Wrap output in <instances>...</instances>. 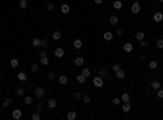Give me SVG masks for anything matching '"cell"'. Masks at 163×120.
Masks as SVG:
<instances>
[{"label": "cell", "instance_id": "6da1fadb", "mask_svg": "<svg viewBox=\"0 0 163 120\" xmlns=\"http://www.w3.org/2000/svg\"><path fill=\"white\" fill-rule=\"evenodd\" d=\"M44 94H46V91H44L43 86H36V88H34V98H36V99H43Z\"/></svg>", "mask_w": 163, "mask_h": 120}, {"label": "cell", "instance_id": "7a4b0ae2", "mask_svg": "<svg viewBox=\"0 0 163 120\" xmlns=\"http://www.w3.org/2000/svg\"><path fill=\"white\" fill-rule=\"evenodd\" d=\"M131 13H134V15H139L140 13V3L137 2V0H134L131 5Z\"/></svg>", "mask_w": 163, "mask_h": 120}, {"label": "cell", "instance_id": "3957f363", "mask_svg": "<svg viewBox=\"0 0 163 120\" xmlns=\"http://www.w3.org/2000/svg\"><path fill=\"white\" fill-rule=\"evenodd\" d=\"M93 85H95L96 88H103V85H105L103 78H101L100 75H98V76H95V78H93Z\"/></svg>", "mask_w": 163, "mask_h": 120}, {"label": "cell", "instance_id": "277c9868", "mask_svg": "<svg viewBox=\"0 0 163 120\" xmlns=\"http://www.w3.org/2000/svg\"><path fill=\"white\" fill-rule=\"evenodd\" d=\"M31 46H33V47H36V49H41V47H43V39L34 38V39L31 41Z\"/></svg>", "mask_w": 163, "mask_h": 120}, {"label": "cell", "instance_id": "5b68a950", "mask_svg": "<svg viewBox=\"0 0 163 120\" xmlns=\"http://www.w3.org/2000/svg\"><path fill=\"white\" fill-rule=\"evenodd\" d=\"M54 55H56L57 58H62L65 55V50L62 49V47H56V49H54Z\"/></svg>", "mask_w": 163, "mask_h": 120}, {"label": "cell", "instance_id": "8992f818", "mask_svg": "<svg viewBox=\"0 0 163 120\" xmlns=\"http://www.w3.org/2000/svg\"><path fill=\"white\" fill-rule=\"evenodd\" d=\"M51 38H52V41H56V42H57V41L62 39V33H60L59 29H56V31H52V36H51Z\"/></svg>", "mask_w": 163, "mask_h": 120}, {"label": "cell", "instance_id": "52a82bcc", "mask_svg": "<svg viewBox=\"0 0 163 120\" xmlns=\"http://www.w3.org/2000/svg\"><path fill=\"white\" fill-rule=\"evenodd\" d=\"M11 117H13L15 120H20V118L23 117V112H21V109H15L13 112H11Z\"/></svg>", "mask_w": 163, "mask_h": 120}, {"label": "cell", "instance_id": "ba28073f", "mask_svg": "<svg viewBox=\"0 0 163 120\" xmlns=\"http://www.w3.org/2000/svg\"><path fill=\"white\" fill-rule=\"evenodd\" d=\"M47 107H49V109H56V107H57L56 98H49V99H47Z\"/></svg>", "mask_w": 163, "mask_h": 120}, {"label": "cell", "instance_id": "9c48e42d", "mask_svg": "<svg viewBox=\"0 0 163 120\" xmlns=\"http://www.w3.org/2000/svg\"><path fill=\"white\" fill-rule=\"evenodd\" d=\"M16 78H18V81H26L28 80V75H26V71H18Z\"/></svg>", "mask_w": 163, "mask_h": 120}, {"label": "cell", "instance_id": "30bf717a", "mask_svg": "<svg viewBox=\"0 0 163 120\" xmlns=\"http://www.w3.org/2000/svg\"><path fill=\"white\" fill-rule=\"evenodd\" d=\"M121 109H122L124 114H127V112H131L132 106H131V102H122V104H121Z\"/></svg>", "mask_w": 163, "mask_h": 120}, {"label": "cell", "instance_id": "8fae6325", "mask_svg": "<svg viewBox=\"0 0 163 120\" xmlns=\"http://www.w3.org/2000/svg\"><path fill=\"white\" fill-rule=\"evenodd\" d=\"M60 11H62L64 15H69L70 13V5L69 3H62L60 5Z\"/></svg>", "mask_w": 163, "mask_h": 120}, {"label": "cell", "instance_id": "7c38bea8", "mask_svg": "<svg viewBox=\"0 0 163 120\" xmlns=\"http://www.w3.org/2000/svg\"><path fill=\"white\" fill-rule=\"evenodd\" d=\"M153 21H155V23H161V21H163V13H161V11H157V13H153Z\"/></svg>", "mask_w": 163, "mask_h": 120}, {"label": "cell", "instance_id": "4fadbf2b", "mask_svg": "<svg viewBox=\"0 0 163 120\" xmlns=\"http://www.w3.org/2000/svg\"><path fill=\"white\" fill-rule=\"evenodd\" d=\"M57 81H59V85H67V83H69V76L67 75H60L57 78Z\"/></svg>", "mask_w": 163, "mask_h": 120}, {"label": "cell", "instance_id": "5bb4252c", "mask_svg": "<svg viewBox=\"0 0 163 120\" xmlns=\"http://www.w3.org/2000/svg\"><path fill=\"white\" fill-rule=\"evenodd\" d=\"M23 102H25V106H31L34 102L33 96H25V98H23Z\"/></svg>", "mask_w": 163, "mask_h": 120}, {"label": "cell", "instance_id": "9a60e30c", "mask_svg": "<svg viewBox=\"0 0 163 120\" xmlns=\"http://www.w3.org/2000/svg\"><path fill=\"white\" fill-rule=\"evenodd\" d=\"M103 39H105V41H108V42H109V41H113V39H114V34H113L111 31H106V33L103 34Z\"/></svg>", "mask_w": 163, "mask_h": 120}, {"label": "cell", "instance_id": "2e32d148", "mask_svg": "<svg viewBox=\"0 0 163 120\" xmlns=\"http://www.w3.org/2000/svg\"><path fill=\"white\" fill-rule=\"evenodd\" d=\"M121 102H131V94L122 93L121 94Z\"/></svg>", "mask_w": 163, "mask_h": 120}, {"label": "cell", "instance_id": "e0dca14e", "mask_svg": "<svg viewBox=\"0 0 163 120\" xmlns=\"http://www.w3.org/2000/svg\"><path fill=\"white\" fill-rule=\"evenodd\" d=\"M18 65H20V60H18L16 57H13V58H10V67L11 68H16Z\"/></svg>", "mask_w": 163, "mask_h": 120}, {"label": "cell", "instance_id": "ac0fdd59", "mask_svg": "<svg viewBox=\"0 0 163 120\" xmlns=\"http://www.w3.org/2000/svg\"><path fill=\"white\" fill-rule=\"evenodd\" d=\"M74 63L77 65V67H82L83 63H85V58L83 57H75V60H74Z\"/></svg>", "mask_w": 163, "mask_h": 120}, {"label": "cell", "instance_id": "d6986e66", "mask_svg": "<svg viewBox=\"0 0 163 120\" xmlns=\"http://www.w3.org/2000/svg\"><path fill=\"white\" fill-rule=\"evenodd\" d=\"M114 73H116V78H118V80H124V76H126V73H124L122 68H119L118 71H114Z\"/></svg>", "mask_w": 163, "mask_h": 120}, {"label": "cell", "instance_id": "ffe728a7", "mask_svg": "<svg viewBox=\"0 0 163 120\" xmlns=\"http://www.w3.org/2000/svg\"><path fill=\"white\" fill-rule=\"evenodd\" d=\"M118 23H119V18H118L116 15H113V16H109V25H111V26H116V25H118Z\"/></svg>", "mask_w": 163, "mask_h": 120}, {"label": "cell", "instance_id": "44dd1931", "mask_svg": "<svg viewBox=\"0 0 163 120\" xmlns=\"http://www.w3.org/2000/svg\"><path fill=\"white\" fill-rule=\"evenodd\" d=\"M122 49H124V52H127V54H129V52H132V49H134V46H132L131 42H126V44L122 46Z\"/></svg>", "mask_w": 163, "mask_h": 120}, {"label": "cell", "instance_id": "7402d4cb", "mask_svg": "<svg viewBox=\"0 0 163 120\" xmlns=\"http://www.w3.org/2000/svg\"><path fill=\"white\" fill-rule=\"evenodd\" d=\"M28 5H29V2H28V0H20L18 7H20L21 10H26V8H28Z\"/></svg>", "mask_w": 163, "mask_h": 120}, {"label": "cell", "instance_id": "603a6c76", "mask_svg": "<svg viewBox=\"0 0 163 120\" xmlns=\"http://www.w3.org/2000/svg\"><path fill=\"white\" fill-rule=\"evenodd\" d=\"M135 39L139 41V42H140V41H144V39H145V33H144V31H139V33H135Z\"/></svg>", "mask_w": 163, "mask_h": 120}, {"label": "cell", "instance_id": "cb8c5ba5", "mask_svg": "<svg viewBox=\"0 0 163 120\" xmlns=\"http://www.w3.org/2000/svg\"><path fill=\"white\" fill-rule=\"evenodd\" d=\"M39 63L43 65V67H47V65H49V58H47V55L46 57H39Z\"/></svg>", "mask_w": 163, "mask_h": 120}, {"label": "cell", "instance_id": "d4e9b609", "mask_svg": "<svg viewBox=\"0 0 163 120\" xmlns=\"http://www.w3.org/2000/svg\"><path fill=\"white\" fill-rule=\"evenodd\" d=\"M72 44H74V47H75V49L78 50V49H82V39H74V42H72Z\"/></svg>", "mask_w": 163, "mask_h": 120}, {"label": "cell", "instance_id": "484cf974", "mask_svg": "<svg viewBox=\"0 0 163 120\" xmlns=\"http://www.w3.org/2000/svg\"><path fill=\"white\" fill-rule=\"evenodd\" d=\"M113 8H114V10H121V8H122V2H121V0H114Z\"/></svg>", "mask_w": 163, "mask_h": 120}, {"label": "cell", "instance_id": "4316f807", "mask_svg": "<svg viewBox=\"0 0 163 120\" xmlns=\"http://www.w3.org/2000/svg\"><path fill=\"white\" fill-rule=\"evenodd\" d=\"M150 86H152V88L155 89V91H157V89H160V88H161V85H160V81H157V80H155V81H152V83H150Z\"/></svg>", "mask_w": 163, "mask_h": 120}, {"label": "cell", "instance_id": "83f0119b", "mask_svg": "<svg viewBox=\"0 0 163 120\" xmlns=\"http://www.w3.org/2000/svg\"><path fill=\"white\" fill-rule=\"evenodd\" d=\"M77 81H78V83H80V85H83V83H85V81H87V76L80 73V75H78V76H77Z\"/></svg>", "mask_w": 163, "mask_h": 120}, {"label": "cell", "instance_id": "f1b7e54d", "mask_svg": "<svg viewBox=\"0 0 163 120\" xmlns=\"http://www.w3.org/2000/svg\"><path fill=\"white\" fill-rule=\"evenodd\" d=\"M67 118H69V120H75V118H77V112H75V110H70V112L67 114Z\"/></svg>", "mask_w": 163, "mask_h": 120}, {"label": "cell", "instance_id": "f546056e", "mask_svg": "<svg viewBox=\"0 0 163 120\" xmlns=\"http://www.w3.org/2000/svg\"><path fill=\"white\" fill-rule=\"evenodd\" d=\"M157 67H158V62H157V60H152V62H148V68H150V70H155Z\"/></svg>", "mask_w": 163, "mask_h": 120}, {"label": "cell", "instance_id": "4dcf8cb0", "mask_svg": "<svg viewBox=\"0 0 163 120\" xmlns=\"http://www.w3.org/2000/svg\"><path fill=\"white\" fill-rule=\"evenodd\" d=\"M16 96L18 98H25V88H18L16 89Z\"/></svg>", "mask_w": 163, "mask_h": 120}, {"label": "cell", "instance_id": "1f68e13d", "mask_svg": "<svg viewBox=\"0 0 163 120\" xmlns=\"http://www.w3.org/2000/svg\"><path fill=\"white\" fill-rule=\"evenodd\" d=\"M10 104H11V99H10V98H5V99H3V102H2L3 109H7V107H8Z\"/></svg>", "mask_w": 163, "mask_h": 120}, {"label": "cell", "instance_id": "d6a6232c", "mask_svg": "<svg viewBox=\"0 0 163 120\" xmlns=\"http://www.w3.org/2000/svg\"><path fill=\"white\" fill-rule=\"evenodd\" d=\"M39 71V63H33L31 65V73H38Z\"/></svg>", "mask_w": 163, "mask_h": 120}, {"label": "cell", "instance_id": "836d02e7", "mask_svg": "<svg viewBox=\"0 0 163 120\" xmlns=\"http://www.w3.org/2000/svg\"><path fill=\"white\" fill-rule=\"evenodd\" d=\"M98 75H100L101 78H106V76H108V70H106V68H101V70H100V73H98Z\"/></svg>", "mask_w": 163, "mask_h": 120}, {"label": "cell", "instance_id": "e575fe53", "mask_svg": "<svg viewBox=\"0 0 163 120\" xmlns=\"http://www.w3.org/2000/svg\"><path fill=\"white\" fill-rule=\"evenodd\" d=\"M82 75H85L87 78L92 75V71H90V68H82Z\"/></svg>", "mask_w": 163, "mask_h": 120}, {"label": "cell", "instance_id": "d590c367", "mask_svg": "<svg viewBox=\"0 0 163 120\" xmlns=\"http://www.w3.org/2000/svg\"><path fill=\"white\" fill-rule=\"evenodd\" d=\"M83 102H85V104H90V102H92V98H90V96H85V94H83Z\"/></svg>", "mask_w": 163, "mask_h": 120}, {"label": "cell", "instance_id": "8d00e7d4", "mask_svg": "<svg viewBox=\"0 0 163 120\" xmlns=\"http://www.w3.org/2000/svg\"><path fill=\"white\" fill-rule=\"evenodd\" d=\"M111 102H113L114 106H119V104H121V98H113Z\"/></svg>", "mask_w": 163, "mask_h": 120}, {"label": "cell", "instance_id": "74e56055", "mask_svg": "<svg viewBox=\"0 0 163 120\" xmlns=\"http://www.w3.org/2000/svg\"><path fill=\"white\" fill-rule=\"evenodd\" d=\"M31 118H33V120H39V118H41V114H39V112H34L33 115H31Z\"/></svg>", "mask_w": 163, "mask_h": 120}, {"label": "cell", "instance_id": "f35d334b", "mask_svg": "<svg viewBox=\"0 0 163 120\" xmlns=\"http://www.w3.org/2000/svg\"><path fill=\"white\" fill-rule=\"evenodd\" d=\"M157 96H158L160 99H163V88H160V89H157Z\"/></svg>", "mask_w": 163, "mask_h": 120}, {"label": "cell", "instance_id": "ab89813d", "mask_svg": "<svg viewBox=\"0 0 163 120\" xmlns=\"http://www.w3.org/2000/svg\"><path fill=\"white\" fill-rule=\"evenodd\" d=\"M47 55V50H46V47H43V50L39 52V57H46Z\"/></svg>", "mask_w": 163, "mask_h": 120}, {"label": "cell", "instance_id": "60d3db41", "mask_svg": "<svg viewBox=\"0 0 163 120\" xmlns=\"http://www.w3.org/2000/svg\"><path fill=\"white\" fill-rule=\"evenodd\" d=\"M157 47H158V49H163V39H158V41H157Z\"/></svg>", "mask_w": 163, "mask_h": 120}, {"label": "cell", "instance_id": "b9f144b4", "mask_svg": "<svg viewBox=\"0 0 163 120\" xmlns=\"http://www.w3.org/2000/svg\"><path fill=\"white\" fill-rule=\"evenodd\" d=\"M82 98H83V94H82V93H75V94H74V99H77V101H78V99H82Z\"/></svg>", "mask_w": 163, "mask_h": 120}, {"label": "cell", "instance_id": "7bdbcfd3", "mask_svg": "<svg viewBox=\"0 0 163 120\" xmlns=\"http://www.w3.org/2000/svg\"><path fill=\"white\" fill-rule=\"evenodd\" d=\"M36 112H43V106H41V104H36Z\"/></svg>", "mask_w": 163, "mask_h": 120}, {"label": "cell", "instance_id": "ee69618b", "mask_svg": "<svg viewBox=\"0 0 163 120\" xmlns=\"http://www.w3.org/2000/svg\"><path fill=\"white\" fill-rule=\"evenodd\" d=\"M47 78H49V80H54V78H56V73H54V71H49V75H47Z\"/></svg>", "mask_w": 163, "mask_h": 120}, {"label": "cell", "instance_id": "f6af8a7d", "mask_svg": "<svg viewBox=\"0 0 163 120\" xmlns=\"http://www.w3.org/2000/svg\"><path fill=\"white\" fill-rule=\"evenodd\" d=\"M119 68H121V65H119V63H114V65H113V71H118Z\"/></svg>", "mask_w": 163, "mask_h": 120}, {"label": "cell", "instance_id": "bcb514c9", "mask_svg": "<svg viewBox=\"0 0 163 120\" xmlns=\"http://www.w3.org/2000/svg\"><path fill=\"white\" fill-rule=\"evenodd\" d=\"M54 7H56V5H54L52 2H49V3H47V10H54Z\"/></svg>", "mask_w": 163, "mask_h": 120}, {"label": "cell", "instance_id": "7dc6e473", "mask_svg": "<svg viewBox=\"0 0 163 120\" xmlns=\"http://www.w3.org/2000/svg\"><path fill=\"white\" fill-rule=\"evenodd\" d=\"M122 34H124V31H122L121 28H119V29H116V36H122Z\"/></svg>", "mask_w": 163, "mask_h": 120}, {"label": "cell", "instance_id": "c3c4849f", "mask_svg": "<svg viewBox=\"0 0 163 120\" xmlns=\"http://www.w3.org/2000/svg\"><path fill=\"white\" fill-rule=\"evenodd\" d=\"M140 46H142V47H147L148 44H147V41H145V39H144V41H140Z\"/></svg>", "mask_w": 163, "mask_h": 120}, {"label": "cell", "instance_id": "681fc988", "mask_svg": "<svg viewBox=\"0 0 163 120\" xmlns=\"http://www.w3.org/2000/svg\"><path fill=\"white\" fill-rule=\"evenodd\" d=\"M93 2H95L96 5H101V3H103V0H93Z\"/></svg>", "mask_w": 163, "mask_h": 120}, {"label": "cell", "instance_id": "f907efd6", "mask_svg": "<svg viewBox=\"0 0 163 120\" xmlns=\"http://www.w3.org/2000/svg\"><path fill=\"white\" fill-rule=\"evenodd\" d=\"M2 81H3V78H2V76H0V85H2Z\"/></svg>", "mask_w": 163, "mask_h": 120}, {"label": "cell", "instance_id": "816d5d0a", "mask_svg": "<svg viewBox=\"0 0 163 120\" xmlns=\"http://www.w3.org/2000/svg\"><path fill=\"white\" fill-rule=\"evenodd\" d=\"M158 2H160V3H163V0H158Z\"/></svg>", "mask_w": 163, "mask_h": 120}]
</instances>
